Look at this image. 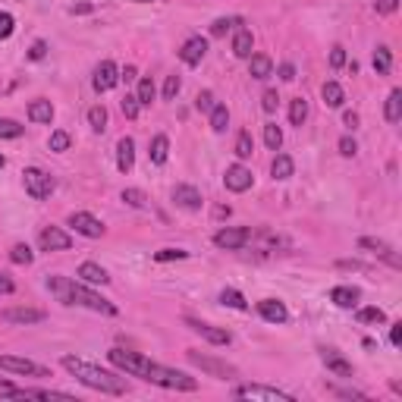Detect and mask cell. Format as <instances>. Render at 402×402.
I'll list each match as a JSON object with an SVG mask.
<instances>
[{
	"instance_id": "cell-1",
	"label": "cell",
	"mask_w": 402,
	"mask_h": 402,
	"mask_svg": "<svg viewBox=\"0 0 402 402\" xmlns=\"http://www.w3.org/2000/svg\"><path fill=\"white\" fill-rule=\"evenodd\" d=\"M107 361L120 371H126L129 377H139L145 384H154V387H164V390H176V393H195L198 390V380L189 377L186 371H176V368H167V365H158L151 361L148 355L141 352H132V349H120L113 346L107 352Z\"/></svg>"
},
{
	"instance_id": "cell-2",
	"label": "cell",
	"mask_w": 402,
	"mask_h": 402,
	"mask_svg": "<svg viewBox=\"0 0 402 402\" xmlns=\"http://www.w3.org/2000/svg\"><path fill=\"white\" fill-rule=\"evenodd\" d=\"M60 365L73 374L79 384H85L88 390H98V393H107V396H126L129 393V384L126 377L120 374L107 371V368L95 365V361H85V359H76V355H63Z\"/></svg>"
},
{
	"instance_id": "cell-3",
	"label": "cell",
	"mask_w": 402,
	"mask_h": 402,
	"mask_svg": "<svg viewBox=\"0 0 402 402\" xmlns=\"http://www.w3.org/2000/svg\"><path fill=\"white\" fill-rule=\"evenodd\" d=\"M48 289L57 296L63 305H82V308L95 311V314H116V305L110 299H104L101 293H95L88 283L73 280V277H48Z\"/></svg>"
},
{
	"instance_id": "cell-4",
	"label": "cell",
	"mask_w": 402,
	"mask_h": 402,
	"mask_svg": "<svg viewBox=\"0 0 402 402\" xmlns=\"http://www.w3.org/2000/svg\"><path fill=\"white\" fill-rule=\"evenodd\" d=\"M186 359H189L195 368H201L207 377H217V380H236L239 377L236 365H230V361H223V359H214V355H207V352H198V349H186Z\"/></svg>"
},
{
	"instance_id": "cell-5",
	"label": "cell",
	"mask_w": 402,
	"mask_h": 402,
	"mask_svg": "<svg viewBox=\"0 0 402 402\" xmlns=\"http://www.w3.org/2000/svg\"><path fill=\"white\" fill-rule=\"evenodd\" d=\"M22 186H25V195H29L32 201H44L54 195L57 183L54 176H50L48 170H41V167H25L22 170Z\"/></svg>"
},
{
	"instance_id": "cell-6",
	"label": "cell",
	"mask_w": 402,
	"mask_h": 402,
	"mask_svg": "<svg viewBox=\"0 0 402 402\" xmlns=\"http://www.w3.org/2000/svg\"><path fill=\"white\" fill-rule=\"evenodd\" d=\"M236 399H261V402H296L293 393L277 390V387H264V384H242L233 390Z\"/></svg>"
},
{
	"instance_id": "cell-7",
	"label": "cell",
	"mask_w": 402,
	"mask_h": 402,
	"mask_svg": "<svg viewBox=\"0 0 402 402\" xmlns=\"http://www.w3.org/2000/svg\"><path fill=\"white\" fill-rule=\"evenodd\" d=\"M251 242V226H223L214 233V245L223 251H242Z\"/></svg>"
},
{
	"instance_id": "cell-8",
	"label": "cell",
	"mask_w": 402,
	"mask_h": 402,
	"mask_svg": "<svg viewBox=\"0 0 402 402\" xmlns=\"http://www.w3.org/2000/svg\"><path fill=\"white\" fill-rule=\"evenodd\" d=\"M0 371L22 374V377H50V371L44 365L29 361V359H19V355H0Z\"/></svg>"
},
{
	"instance_id": "cell-9",
	"label": "cell",
	"mask_w": 402,
	"mask_h": 402,
	"mask_svg": "<svg viewBox=\"0 0 402 402\" xmlns=\"http://www.w3.org/2000/svg\"><path fill=\"white\" fill-rule=\"evenodd\" d=\"M359 249H365V251H371V255H377L384 264H390L393 270H399L402 268V258H399V251L393 249L390 242H384V239H374V236H361L359 239Z\"/></svg>"
},
{
	"instance_id": "cell-10",
	"label": "cell",
	"mask_w": 402,
	"mask_h": 402,
	"mask_svg": "<svg viewBox=\"0 0 402 402\" xmlns=\"http://www.w3.org/2000/svg\"><path fill=\"white\" fill-rule=\"evenodd\" d=\"M186 327H189L192 333H198L201 340L214 342V346H230L233 342V333L226 327H214V324H205V321H198V317H186Z\"/></svg>"
},
{
	"instance_id": "cell-11",
	"label": "cell",
	"mask_w": 402,
	"mask_h": 402,
	"mask_svg": "<svg viewBox=\"0 0 402 402\" xmlns=\"http://www.w3.org/2000/svg\"><path fill=\"white\" fill-rule=\"evenodd\" d=\"M67 223L73 226L79 236H85V239H101L104 236V223L95 217V214H88V211H73L67 217Z\"/></svg>"
},
{
	"instance_id": "cell-12",
	"label": "cell",
	"mask_w": 402,
	"mask_h": 402,
	"mask_svg": "<svg viewBox=\"0 0 402 402\" xmlns=\"http://www.w3.org/2000/svg\"><path fill=\"white\" fill-rule=\"evenodd\" d=\"M38 245H41V251H67L73 249V236L67 230H60V226H44L38 233Z\"/></svg>"
},
{
	"instance_id": "cell-13",
	"label": "cell",
	"mask_w": 402,
	"mask_h": 402,
	"mask_svg": "<svg viewBox=\"0 0 402 402\" xmlns=\"http://www.w3.org/2000/svg\"><path fill=\"white\" fill-rule=\"evenodd\" d=\"M317 355H321L324 368H327L330 374H336V377H355V368H352V361H349L342 352H336V349L321 346V349H317Z\"/></svg>"
},
{
	"instance_id": "cell-14",
	"label": "cell",
	"mask_w": 402,
	"mask_h": 402,
	"mask_svg": "<svg viewBox=\"0 0 402 402\" xmlns=\"http://www.w3.org/2000/svg\"><path fill=\"white\" fill-rule=\"evenodd\" d=\"M251 183H255V173L249 170L245 164H233V167H226V173H223V186L230 192H249L251 189Z\"/></svg>"
},
{
	"instance_id": "cell-15",
	"label": "cell",
	"mask_w": 402,
	"mask_h": 402,
	"mask_svg": "<svg viewBox=\"0 0 402 402\" xmlns=\"http://www.w3.org/2000/svg\"><path fill=\"white\" fill-rule=\"evenodd\" d=\"M92 85L95 92H110V88L120 85V67L113 60H101L95 67V76H92Z\"/></svg>"
},
{
	"instance_id": "cell-16",
	"label": "cell",
	"mask_w": 402,
	"mask_h": 402,
	"mask_svg": "<svg viewBox=\"0 0 402 402\" xmlns=\"http://www.w3.org/2000/svg\"><path fill=\"white\" fill-rule=\"evenodd\" d=\"M0 321H6V324H19V327H29V324H41V321H48V311H41V308H4L0 311Z\"/></svg>"
},
{
	"instance_id": "cell-17",
	"label": "cell",
	"mask_w": 402,
	"mask_h": 402,
	"mask_svg": "<svg viewBox=\"0 0 402 402\" xmlns=\"http://www.w3.org/2000/svg\"><path fill=\"white\" fill-rule=\"evenodd\" d=\"M173 201H176L183 211H201V205H205V198H201V192L195 189V186H189V183H179V186H173Z\"/></svg>"
},
{
	"instance_id": "cell-18",
	"label": "cell",
	"mask_w": 402,
	"mask_h": 402,
	"mask_svg": "<svg viewBox=\"0 0 402 402\" xmlns=\"http://www.w3.org/2000/svg\"><path fill=\"white\" fill-rule=\"evenodd\" d=\"M205 54H207V38H201V35H192L189 41L179 48V60H183L186 67H198V63L205 60Z\"/></svg>"
},
{
	"instance_id": "cell-19",
	"label": "cell",
	"mask_w": 402,
	"mask_h": 402,
	"mask_svg": "<svg viewBox=\"0 0 402 402\" xmlns=\"http://www.w3.org/2000/svg\"><path fill=\"white\" fill-rule=\"evenodd\" d=\"M258 314L268 324H286L289 321V308L280 299H261L258 302Z\"/></svg>"
},
{
	"instance_id": "cell-20",
	"label": "cell",
	"mask_w": 402,
	"mask_h": 402,
	"mask_svg": "<svg viewBox=\"0 0 402 402\" xmlns=\"http://www.w3.org/2000/svg\"><path fill=\"white\" fill-rule=\"evenodd\" d=\"M76 280L88 283V286H107V283H110V274L101 268V264L85 261V264H79V270H76Z\"/></svg>"
},
{
	"instance_id": "cell-21",
	"label": "cell",
	"mask_w": 402,
	"mask_h": 402,
	"mask_svg": "<svg viewBox=\"0 0 402 402\" xmlns=\"http://www.w3.org/2000/svg\"><path fill=\"white\" fill-rule=\"evenodd\" d=\"M251 50H255V35H251V29L239 25V29L233 32V57H239V60H249Z\"/></svg>"
},
{
	"instance_id": "cell-22",
	"label": "cell",
	"mask_w": 402,
	"mask_h": 402,
	"mask_svg": "<svg viewBox=\"0 0 402 402\" xmlns=\"http://www.w3.org/2000/svg\"><path fill=\"white\" fill-rule=\"evenodd\" d=\"M132 167H135V141L129 139V135H123V139L116 141V170L132 173Z\"/></svg>"
},
{
	"instance_id": "cell-23",
	"label": "cell",
	"mask_w": 402,
	"mask_h": 402,
	"mask_svg": "<svg viewBox=\"0 0 402 402\" xmlns=\"http://www.w3.org/2000/svg\"><path fill=\"white\" fill-rule=\"evenodd\" d=\"M359 299H361V289L359 286H333V289H330V302H333L336 308L352 311L355 305H359Z\"/></svg>"
},
{
	"instance_id": "cell-24",
	"label": "cell",
	"mask_w": 402,
	"mask_h": 402,
	"mask_svg": "<svg viewBox=\"0 0 402 402\" xmlns=\"http://www.w3.org/2000/svg\"><path fill=\"white\" fill-rule=\"evenodd\" d=\"M29 120L38 123V126H50L54 123V104L48 98H35L29 104Z\"/></svg>"
},
{
	"instance_id": "cell-25",
	"label": "cell",
	"mask_w": 402,
	"mask_h": 402,
	"mask_svg": "<svg viewBox=\"0 0 402 402\" xmlns=\"http://www.w3.org/2000/svg\"><path fill=\"white\" fill-rule=\"evenodd\" d=\"M249 73H251V79H258V82L270 79V76H274V60H270L268 54H251L249 57Z\"/></svg>"
},
{
	"instance_id": "cell-26",
	"label": "cell",
	"mask_w": 402,
	"mask_h": 402,
	"mask_svg": "<svg viewBox=\"0 0 402 402\" xmlns=\"http://www.w3.org/2000/svg\"><path fill=\"white\" fill-rule=\"evenodd\" d=\"M270 176L280 179V183H286V179L296 176V164L289 154H274V160H270Z\"/></svg>"
},
{
	"instance_id": "cell-27",
	"label": "cell",
	"mask_w": 402,
	"mask_h": 402,
	"mask_svg": "<svg viewBox=\"0 0 402 402\" xmlns=\"http://www.w3.org/2000/svg\"><path fill=\"white\" fill-rule=\"evenodd\" d=\"M167 158H170V139H167V135H154L151 148H148V160H151L154 167H164Z\"/></svg>"
},
{
	"instance_id": "cell-28",
	"label": "cell",
	"mask_w": 402,
	"mask_h": 402,
	"mask_svg": "<svg viewBox=\"0 0 402 402\" xmlns=\"http://www.w3.org/2000/svg\"><path fill=\"white\" fill-rule=\"evenodd\" d=\"M321 98H324V104H327V107H333V110H340L342 104H346V92H342V85L340 82H324L321 85Z\"/></svg>"
},
{
	"instance_id": "cell-29",
	"label": "cell",
	"mask_w": 402,
	"mask_h": 402,
	"mask_svg": "<svg viewBox=\"0 0 402 402\" xmlns=\"http://www.w3.org/2000/svg\"><path fill=\"white\" fill-rule=\"evenodd\" d=\"M374 73L377 76H390V69H393V50L387 48V44H380L377 50H374Z\"/></svg>"
},
{
	"instance_id": "cell-30",
	"label": "cell",
	"mask_w": 402,
	"mask_h": 402,
	"mask_svg": "<svg viewBox=\"0 0 402 402\" xmlns=\"http://www.w3.org/2000/svg\"><path fill=\"white\" fill-rule=\"evenodd\" d=\"M384 116H387V123H399L402 120V92H399V88H393L390 98H387Z\"/></svg>"
},
{
	"instance_id": "cell-31",
	"label": "cell",
	"mask_w": 402,
	"mask_h": 402,
	"mask_svg": "<svg viewBox=\"0 0 402 402\" xmlns=\"http://www.w3.org/2000/svg\"><path fill=\"white\" fill-rule=\"evenodd\" d=\"M305 120H308V101H305V98H293V101H289V123L302 129Z\"/></svg>"
},
{
	"instance_id": "cell-32",
	"label": "cell",
	"mask_w": 402,
	"mask_h": 402,
	"mask_svg": "<svg viewBox=\"0 0 402 402\" xmlns=\"http://www.w3.org/2000/svg\"><path fill=\"white\" fill-rule=\"evenodd\" d=\"M242 22H245L242 16H223V19H217V22L211 25V35H214V38H223L226 32H236Z\"/></svg>"
},
{
	"instance_id": "cell-33",
	"label": "cell",
	"mask_w": 402,
	"mask_h": 402,
	"mask_svg": "<svg viewBox=\"0 0 402 402\" xmlns=\"http://www.w3.org/2000/svg\"><path fill=\"white\" fill-rule=\"evenodd\" d=\"M207 116H211L214 132H226V126H230V110H226V104H214V110Z\"/></svg>"
},
{
	"instance_id": "cell-34",
	"label": "cell",
	"mask_w": 402,
	"mask_h": 402,
	"mask_svg": "<svg viewBox=\"0 0 402 402\" xmlns=\"http://www.w3.org/2000/svg\"><path fill=\"white\" fill-rule=\"evenodd\" d=\"M69 145H73V135H69L67 129H54V132H50V139H48V148H50V151L63 154V151H69Z\"/></svg>"
},
{
	"instance_id": "cell-35",
	"label": "cell",
	"mask_w": 402,
	"mask_h": 402,
	"mask_svg": "<svg viewBox=\"0 0 402 402\" xmlns=\"http://www.w3.org/2000/svg\"><path fill=\"white\" fill-rule=\"evenodd\" d=\"M220 302L226 305V308H236V311H249V302H245V296L239 293V289L226 286L223 293H220Z\"/></svg>"
},
{
	"instance_id": "cell-36",
	"label": "cell",
	"mask_w": 402,
	"mask_h": 402,
	"mask_svg": "<svg viewBox=\"0 0 402 402\" xmlns=\"http://www.w3.org/2000/svg\"><path fill=\"white\" fill-rule=\"evenodd\" d=\"M264 145H268L270 151H280V145H283V129L277 126V123H268V126H264Z\"/></svg>"
},
{
	"instance_id": "cell-37",
	"label": "cell",
	"mask_w": 402,
	"mask_h": 402,
	"mask_svg": "<svg viewBox=\"0 0 402 402\" xmlns=\"http://www.w3.org/2000/svg\"><path fill=\"white\" fill-rule=\"evenodd\" d=\"M251 151H255V141H251V132H249V129H242V132H239V139H236V158H239V160H245V158H251Z\"/></svg>"
},
{
	"instance_id": "cell-38",
	"label": "cell",
	"mask_w": 402,
	"mask_h": 402,
	"mask_svg": "<svg viewBox=\"0 0 402 402\" xmlns=\"http://www.w3.org/2000/svg\"><path fill=\"white\" fill-rule=\"evenodd\" d=\"M10 261L13 264H32V261H35V251H32L25 242H16L10 249Z\"/></svg>"
},
{
	"instance_id": "cell-39",
	"label": "cell",
	"mask_w": 402,
	"mask_h": 402,
	"mask_svg": "<svg viewBox=\"0 0 402 402\" xmlns=\"http://www.w3.org/2000/svg\"><path fill=\"white\" fill-rule=\"evenodd\" d=\"M355 321L359 324H387V314L380 308H359L355 311Z\"/></svg>"
},
{
	"instance_id": "cell-40",
	"label": "cell",
	"mask_w": 402,
	"mask_h": 402,
	"mask_svg": "<svg viewBox=\"0 0 402 402\" xmlns=\"http://www.w3.org/2000/svg\"><path fill=\"white\" fill-rule=\"evenodd\" d=\"M123 205H129V207H135V211H141V207L148 205V195L141 189H123Z\"/></svg>"
},
{
	"instance_id": "cell-41",
	"label": "cell",
	"mask_w": 402,
	"mask_h": 402,
	"mask_svg": "<svg viewBox=\"0 0 402 402\" xmlns=\"http://www.w3.org/2000/svg\"><path fill=\"white\" fill-rule=\"evenodd\" d=\"M88 126H92L95 132H104V129H107V110H104L101 104H95V107L88 110Z\"/></svg>"
},
{
	"instance_id": "cell-42",
	"label": "cell",
	"mask_w": 402,
	"mask_h": 402,
	"mask_svg": "<svg viewBox=\"0 0 402 402\" xmlns=\"http://www.w3.org/2000/svg\"><path fill=\"white\" fill-rule=\"evenodd\" d=\"M154 95H158V88H154V82H151V79H148V76H145V79L139 82V92H135V98H139V104H141V107H148V104L154 101Z\"/></svg>"
},
{
	"instance_id": "cell-43",
	"label": "cell",
	"mask_w": 402,
	"mask_h": 402,
	"mask_svg": "<svg viewBox=\"0 0 402 402\" xmlns=\"http://www.w3.org/2000/svg\"><path fill=\"white\" fill-rule=\"evenodd\" d=\"M186 258H189V251H186V249H160V251H154V261H158V264L186 261Z\"/></svg>"
},
{
	"instance_id": "cell-44",
	"label": "cell",
	"mask_w": 402,
	"mask_h": 402,
	"mask_svg": "<svg viewBox=\"0 0 402 402\" xmlns=\"http://www.w3.org/2000/svg\"><path fill=\"white\" fill-rule=\"evenodd\" d=\"M120 110H123V116H126V120H139L141 104H139V98H135V95H126V98L120 101Z\"/></svg>"
},
{
	"instance_id": "cell-45",
	"label": "cell",
	"mask_w": 402,
	"mask_h": 402,
	"mask_svg": "<svg viewBox=\"0 0 402 402\" xmlns=\"http://www.w3.org/2000/svg\"><path fill=\"white\" fill-rule=\"evenodd\" d=\"M0 399H25V387H16L0 377Z\"/></svg>"
},
{
	"instance_id": "cell-46",
	"label": "cell",
	"mask_w": 402,
	"mask_h": 402,
	"mask_svg": "<svg viewBox=\"0 0 402 402\" xmlns=\"http://www.w3.org/2000/svg\"><path fill=\"white\" fill-rule=\"evenodd\" d=\"M25 132V126H19L16 120H0V139H19Z\"/></svg>"
},
{
	"instance_id": "cell-47",
	"label": "cell",
	"mask_w": 402,
	"mask_h": 402,
	"mask_svg": "<svg viewBox=\"0 0 402 402\" xmlns=\"http://www.w3.org/2000/svg\"><path fill=\"white\" fill-rule=\"evenodd\" d=\"M25 399H73V396L60 393V390H29V387H25Z\"/></svg>"
},
{
	"instance_id": "cell-48",
	"label": "cell",
	"mask_w": 402,
	"mask_h": 402,
	"mask_svg": "<svg viewBox=\"0 0 402 402\" xmlns=\"http://www.w3.org/2000/svg\"><path fill=\"white\" fill-rule=\"evenodd\" d=\"M13 32H16V19H13V13L0 10V41H6Z\"/></svg>"
},
{
	"instance_id": "cell-49",
	"label": "cell",
	"mask_w": 402,
	"mask_h": 402,
	"mask_svg": "<svg viewBox=\"0 0 402 402\" xmlns=\"http://www.w3.org/2000/svg\"><path fill=\"white\" fill-rule=\"evenodd\" d=\"M179 88H183V79H179V76H167V82H164V101H176Z\"/></svg>"
},
{
	"instance_id": "cell-50",
	"label": "cell",
	"mask_w": 402,
	"mask_h": 402,
	"mask_svg": "<svg viewBox=\"0 0 402 402\" xmlns=\"http://www.w3.org/2000/svg\"><path fill=\"white\" fill-rule=\"evenodd\" d=\"M277 107H280V95L270 88V92L261 95V110H264V113H277Z\"/></svg>"
},
{
	"instance_id": "cell-51",
	"label": "cell",
	"mask_w": 402,
	"mask_h": 402,
	"mask_svg": "<svg viewBox=\"0 0 402 402\" xmlns=\"http://www.w3.org/2000/svg\"><path fill=\"white\" fill-rule=\"evenodd\" d=\"M214 104H217V101H214V92H207V88H205V92H198V98H195V110H201V113H211Z\"/></svg>"
},
{
	"instance_id": "cell-52",
	"label": "cell",
	"mask_w": 402,
	"mask_h": 402,
	"mask_svg": "<svg viewBox=\"0 0 402 402\" xmlns=\"http://www.w3.org/2000/svg\"><path fill=\"white\" fill-rule=\"evenodd\" d=\"M340 154L342 158H355V154H359V141H355L352 135H342L340 139Z\"/></svg>"
},
{
	"instance_id": "cell-53",
	"label": "cell",
	"mask_w": 402,
	"mask_h": 402,
	"mask_svg": "<svg viewBox=\"0 0 402 402\" xmlns=\"http://www.w3.org/2000/svg\"><path fill=\"white\" fill-rule=\"evenodd\" d=\"M330 67L333 69L346 67V48H342V44H333V50H330Z\"/></svg>"
},
{
	"instance_id": "cell-54",
	"label": "cell",
	"mask_w": 402,
	"mask_h": 402,
	"mask_svg": "<svg viewBox=\"0 0 402 402\" xmlns=\"http://www.w3.org/2000/svg\"><path fill=\"white\" fill-rule=\"evenodd\" d=\"M396 10H399V0H377V4H374L377 16H390V13H396Z\"/></svg>"
},
{
	"instance_id": "cell-55",
	"label": "cell",
	"mask_w": 402,
	"mask_h": 402,
	"mask_svg": "<svg viewBox=\"0 0 402 402\" xmlns=\"http://www.w3.org/2000/svg\"><path fill=\"white\" fill-rule=\"evenodd\" d=\"M48 57V41H35L29 48V60H44Z\"/></svg>"
},
{
	"instance_id": "cell-56",
	"label": "cell",
	"mask_w": 402,
	"mask_h": 402,
	"mask_svg": "<svg viewBox=\"0 0 402 402\" xmlns=\"http://www.w3.org/2000/svg\"><path fill=\"white\" fill-rule=\"evenodd\" d=\"M13 293H16V283L6 274H0V296H13Z\"/></svg>"
},
{
	"instance_id": "cell-57",
	"label": "cell",
	"mask_w": 402,
	"mask_h": 402,
	"mask_svg": "<svg viewBox=\"0 0 402 402\" xmlns=\"http://www.w3.org/2000/svg\"><path fill=\"white\" fill-rule=\"evenodd\" d=\"M135 76H139V69H135L132 63H126V67L120 69V82H135Z\"/></svg>"
},
{
	"instance_id": "cell-58",
	"label": "cell",
	"mask_w": 402,
	"mask_h": 402,
	"mask_svg": "<svg viewBox=\"0 0 402 402\" xmlns=\"http://www.w3.org/2000/svg\"><path fill=\"white\" fill-rule=\"evenodd\" d=\"M402 342V324H390V346H399Z\"/></svg>"
},
{
	"instance_id": "cell-59",
	"label": "cell",
	"mask_w": 402,
	"mask_h": 402,
	"mask_svg": "<svg viewBox=\"0 0 402 402\" xmlns=\"http://www.w3.org/2000/svg\"><path fill=\"white\" fill-rule=\"evenodd\" d=\"M280 79L283 82H293L296 79V67H293V63H283V67H280Z\"/></svg>"
},
{
	"instance_id": "cell-60",
	"label": "cell",
	"mask_w": 402,
	"mask_h": 402,
	"mask_svg": "<svg viewBox=\"0 0 402 402\" xmlns=\"http://www.w3.org/2000/svg\"><path fill=\"white\" fill-rule=\"evenodd\" d=\"M342 123H346L349 129H355L359 126V113H355V110H346V113H342Z\"/></svg>"
},
{
	"instance_id": "cell-61",
	"label": "cell",
	"mask_w": 402,
	"mask_h": 402,
	"mask_svg": "<svg viewBox=\"0 0 402 402\" xmlns=\"http://www.w3.org/2000/svg\"><path fill=\"white\" fill-rule=\"evenodd\" d=\"M214 217H230V205H217L214 207Z\"/></svg>"
},
{
	"instance_id": "cell-62",
	"label": "cell",
	"mask_w": 402,
	"mask_h": 402,
	"mask_svg": "<svg viewBox=\"0 0 402 402\" xmlns=\"http://www.w3.org/2000/svg\"><path fill=\"white\" fill-rule=\"evenodd\" d=\"M92 10V4H79V6H73V13H88Z\"/></svg>"
},
{
	"instance_id": "cell-63",
	"label": "cell",
	"mask_w": 402,
	"mask_h": 402,
	"mask_svg": "<svg viewBox=\"0 0 402 402\" xmlns=\"http://www.w3.org/2000/svg\"><path fill=\"white\" fill-rule=\"evenodd\" d=\"M4 167H6V158H4V154H0V170H4Z\"/></svg>"
},
{
	"instance_id": "cell-64",
	"label": "cell",
	"mask_w": 402,
	"mask_h": 402,
	"mask_svg": "<svg viewBox=\"0 0 402 402\" xmlns=\"http://www.w3.org/2000/svg\"><path fill=\"white\" fill-rule=\"evenodd\" d=\"M132 4H151V0H132Z\"/></svg>"
}]
</instances>
